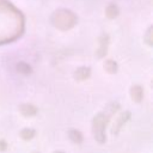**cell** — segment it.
<instances>
[{
    "label": "cell",
    "instance_id": "cell-1",
    "mask_svg": "<svg viewBox=\"0 0 153 153\" xmlns=\"http://www.w3.org/2000/svg\"><path fill=\"white\" fill-rule=\"evenodd\" d=\"M76 22L75 16L67 10H59L53 14V23L56 27L61 30H68L71 29Z\"/></svg>",
    "mask_w": 153,
    "mask_h": 153
},
{
    "label": "cell",
    "instance_id": "cell-2",
    "mask_svg": "<svg viewBox=\"0 0 153 153\" xmlns=\"http://www.w3.org/2000/svg\"><path fill=\"white\" fill-rule=\"evenodd\" d=\"M110 115L105 114H99L94 120H93V131H94V137L99 141V142H104L105 141V136H104V127L106 126V122L109 121Z\"/></svg>",
    "mask_w": 153,
    "mask_h": 153
},
{
    "label": "cell",
    "instance_id": "cell-3",
    "mask_svg": "<svg viewBox=\"0 0 153 153\" xmlns=\"http://www.w3.org/2000/svg\"><path fill=\"white\" fill-rule=\"evenodd\" d=\"M108 45H109V36L106 33H103L99 37V48L96 51V55L98 57H103L106 55L108 51Z\"/></svg>",
    "mask_w": 153,
    "mask_h": 153
},
{
    "label": "cell",
    "instance_id": "cell-4",
    "mask_svg": "<svg viewBox=\"0 0 153 153\" xmlns=\"http://www.w3.org/2000/svg\"><path fill=\"white\" fill-rule=\"evenodd\" d=\"M118 14H120V8L116 4H109L105 7V16L109 19H115Z\"/></svg>",
    "mask_w": 153,
    "mask_h": 153
},
{
    "label": "cell",
    "instance_id": "cell-5",
    "mask_svg": "<svg viewBox=\"0 0 153 153\" xmlns=\"http://www.w3.org/2000/svg\"><path fill=\"white\" fill-rule=\"evenodd\" d=\"M129 112L127 111V112H124V114H122L120 117H118V120H117V122H116V124L114 126V128H112V133L114 134H117L118 133V130L121 129V127L128 121V118H129Z\"/></svg>",
    "mask_w": 153,
    "mask_h": 153
},
{
    "label": "cell",
    "instance_id": "cell-6",
    "mask_svg": "<svg viewBox=\"0 0 153 153\" xmlns=\"http://www.w3.org/2000/svg\"><path fill=\"white\" fill-rule=\"evenodd\" d=\"M90 73H91L90 68H87V67H80V68H78L75 71L74 76H75L76 80H85V79H87L90 76Z\"/></svg>",
    "mask_w": 153,
    "mask_h": 153
},
{
    "label": "cell",
    "instance_id": "cell-7",
    "mask_svg": "<svg viewBox=\"0 0 153 153\" xmlns=\"http://www.w3.org/2000/svg\"><path fill=\"white\" fill-rule=\"evenodd\" d=\"M20 111H22V114H23L24 116H33L37 110H36V108H35L33 105H31V104H23V105L20 106Z\"/></svg>",
    "mask_w": 153,
    "mask_h": 153
},
{
    "label": "cell",
    "instance_id": "cell-8",
    "mask_svg": "<svg viewBox=\"0 0 153 153\" xmlns=\"http://www.w3.org/2000/svg\"><path fill=\"white\" fill-rule=\"evenodd\" d=\"M130 93H131V98L135 100V102H140L141 100V98H142V94H143V92H142V88L140 87V86H134L133 88H131V91H130Z\"/></svg>",
    "mask_w": 153,
    "mask_h": 153
},
{
    "label": "cell",
    "instance_id": "cell-9",
    "mask_svg": "<svg viewBox=\"0 0 153 153\" xmlns=\"http://www.w3.org/2000/svg\"><path fill=\"white\" fill-rule=\"evenodd\" d=\"M69 137H71V140H72L73 142H75V143H80V142L82 141V135H81V133H80L79 130H75V129L69 130Z\"/></svg>",
    "mask_w": 153,
    "mask_h": 153
},
{
    "label": "cell",
    "instance_id": "cell-10",
    "mask_svg": "<svg viewBox=\"0 0 153 153\" xmlns=\"http://www.w3.org/2000/svg\"><path fill=\"white\" fill-rule=\"evenodd\" d=\"M104 68H105L106 72H109V73L112 74V73H116V71H117V65H116L115 61L108 60V61H105V63H104Z\"/></svg>",
    "mask_w": 153,
    "mask_h": 153
},
{
    "label": "cell",
    "instance_id": "cell-11",
    "mask_svg": "<svg viewBox=\"0 0 153 153\" xmlns=\"http://www.w3.org/2000/svg\"><path fill=\"white\" fill-rule=\"evenodd\" d=\"M17 69H18V72L22 73V74H29V73L31 72L30 66H29L27 63H25V62H19L18 66H17Z\"/></svg>",
    "mask_w": 153,
    "mask_h": 153
},
{
    "label": "cell",
    "instance_id": "cell-12",
    "mask_svg": "<svg viewBox=\"0 0 153 153\" xmlns=\"http://www.w3.org/2000/svg\"><path fill=\"white\" fill-rule=\"evenodd\" d=\"M33 135H35V130H32V129H29V128H26V129H23V130L20 131V136H22L24 140H29V139H32V137H33Z\"/></svg>",
    "mask_w": 153,
    "mask_h": 153
},
{
    "label": "cell",
    "instance_id": "cell-13",
    "mask_svg": "<svg viewBox=\"0 0 153 153\" xmlns=\"http://www.w3.org/2000/svg\"><path fill=\"white\" fill-rule=\"evenodd\" d=\"M151 32H152V27L148 29V31H147V33H146V37H145V41H146L147 44H149V45L152 44V41H151V38H149V37H151Z\"/></svg>",
    "mask_w": 153,
    "mask_h": 153
},
{
    "label": "cell",
    "instance_id": "cell-14",
    "mask_svg": "<svg viewBox=\"0 0 153 153\" xmlns=\"http://www.w3.org/2000/svg\"><path fill=\"white\" fill-rule=\"evenodd\" d=\"M7 147V143L4 140H0V151H5Z\"/></svg>",
    "mask_w": 153,
    "mask_h": 153
},
{
    "label": "cell",
    "instance_id": "cell-15",
    "mask_svg": "<svg viewBox=\"0 0 153 153\" xmlns=\"http://www.w3.org/2000/svg\"><path fill=\"white\" fill-rule=\"evenodd\" d=\"M55 153H63V152H55Z\"/></svg>",
    "mask_w": 153,
    "mask_h": 153
}]
</instances>
